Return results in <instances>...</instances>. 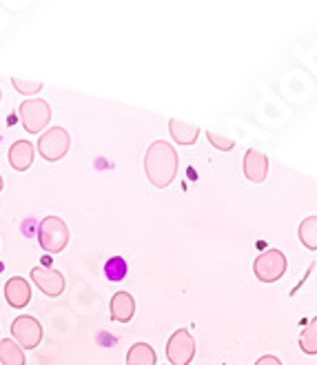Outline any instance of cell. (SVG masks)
<instances>
[{
	"label": "cell",
	"instance_id": "obj_1",
	"mask_svg": "<svg viewBox=\"0 0 317 365\" xmlns=\"http://www.w3.org/2000/svg\"><path fill=\"white\" fill-rule=\"evenodd\" d=\"M180 170V156L173 150L171 143L166 140H156L149 145L144 154V174L154 187L164 190L176 180Z\"/></svg>",
	"mask_w": 317,
	"mask_h": 365
},
{
	"label": "cell",
	"instance_id": "obj_2",
	"mask_svg": "<svg viewBox=\"0 0 317 365\" xmlns=\"http://www.w3.org/2000/svg\"><path fill=\"white\" fill-rule=\"evenodd\" d=\"M38 243L47 254H58L69 243V227L60 216H45L38 225Z\"/></svg>",
	"mask_w": 317,
	"mask_h": 365
},
{
	"label": "cell",
	"instance_id": "obj_3",
	"mask_svg": "<svg viewBox=\"0 0 317 365\" xmlns=\"http://www.w3.org/2000/svg\"><path fill=\"white\" fill-rule=\"evenodd\" d=\"M286 267H289L286 254L279 250H264L253 261V274L257 277V281H262V283L279 281L286 274Z\"/></svg>",
	"mask_w": 317,
	"mask_h": 365
},
{
	"label": "cell",
	"instance_id": "obj_4",
	"mask_svg": "<svg viewBox=\"0 0 317 365\" xmlns=\"http://www.w3.org/2000/svg\"><path fill=\"white\" fill-rule=\"evenodd\" d=\"M51 120V107L43 98H27L21 103V123L27 134H43Z\"/></svg>",
	"mask_w": 317,
	"mask_h": 365
},
{
	"label": "cell",
	"instance_id": "obj_5",
	"mask_svg": "<svg viewBox=\"0 0 317 365\" xmlns=\"http://www.w3.org/2000/svg\"><path fill=\"white\" fill-rule=\"evenodd\" d=\"M69 148H71V136L65 127H49L38 138V154L49 163L65 158Z\"/></svg>",
	"mask_w": 317,
	"mask_h": 365
},
{
	"label": "cell",
	"instance_id": "obj_6",
	"mask_svg": "<svg viewBox=\"0 0 317 365\" xmlns=\"http://www.w3.org/2000/svg\"><path fill=\"white\" fill-rule=\"evenodd\" d=\"M195 356V339L189 330H176L171 339L166 341V359L171 365H191Z\"/></svg>",
	"mask_w": 317,
	"mask_h": 365
},
{
	"label": "cell",
	"instance_id": "obj_7",
	"mask_svg": "<svg viewBox=\"0 0 317 365\" xmlns=\"http://www.w3.org/2000/svg\"><path fill=\"white\" fill-rule=\"evenodd\" d=\"M11 336L23 350H33V348H38V343L43 341V325L33 317L23 314V317L14 319Z\"/></svg>",
	"mask_w": 317,
	"mask_h": 365
},
{
	"label": "cell",
	"instance_id": "obj_8",
	"mask_svg": "<svg viewBox=\"0 0 317 365\" xmlns=\"http://www.w3.org/2000/svg\"><path fill=\"white\" fill-rule=\"evenodd\" d=\"M31 281L36 283V287H38L43 294L47 297H60L63 292H65V277H63V272L58 269H53V267H45V265H38V267H33L31 269Z\"/></svg>",
	"mask_w": 317,
	"mask_h": 365
},
{
	"label": "cell",
	"instance_id": "obj_9",
	"mask_svg": "<svg viewBox=\"0 0 317 365\" xmlns=\"http://www.w3.org/2000/svg\"><path fill=\"white\" fill-rule=\"evenodd\" d=\"M242 170L251 182H264L269 178V156L264 152L249 150L242 160Z\"/></svg>",
	"mask_w": 317,
	"mask_h": 365
},
{
	"label": "cell",
	"instance_id": "obj_10",
	"mask_svg": "<svg viewBox=\"0 0 317 365\" xmlns=\"http://www.w3.org/2000/svg\"><path fill=\"white\" fill-rule=\"evenodd\" d=\"M5 301L14 307V309H23L29 305L31 301V287L23 277H11L5 283Z\"/></svg>",
	"mask_w": 317,
	"mask_h": 365
},
{
	"label": "cell",
	"instance_id": "obj_11",
	"mask_svg": "<svg viewBox=\"0 0 317 365\" xmlns=\"http://www.w3.org/2000/svg\"><path fill=\"white\" fill-rule=\"evenodd\" d=\"M36 158V145L29 140H16L9 148V165L16 172H27Z\"/></svg>",
	"mask_w": 317,
	"mask_h": 365
},
{
	"label": "cell",
	"instance_id": "obj_12",
	"mask_svg": "<svg viewBox=\"0 0 317 365\" xmlns=\"http://www.w3.org/2000/svg\"><path fill=\"white\" fill-rule=\"evenodd\" d=\"M109 309H111V319H114V321L129 323L136 314V301H134L131 294H129V292H116V294L111 297Z\"/></svg>",
	"mask_w": 317,
	"mask_h": 365
},
{
	"label": "cell",
	"instance_id": "obj_13",
	"mask_svg": "<svg viewBox=\"0 0 317 365\" xmlns=\"http://www.w3.org/2000/svg\"><path fill=\"white\" fill-rule=\"evenodd\" d=\"M169 134L178 145H195L198 136H200V127L189 125L184 120H178V118H171L169 120Z\"/></svg>",
	"mask_w": 317,
	"mask_h": 365
},
{
	"label": "cell",
	"instance_id": "obj_14",
	"mask_svg": "<svg viewBox=\"0 0 317 365\" xmlns=\"http://www.w3.org/2000/svg\"><path fill=\"white\" fill-rule=\"evenodd\" d=\"M156 350L144 341L134 343L127 352V365H156Z\"/></svg>",
	"mask_w": 317,
	"mask_h": 365
},
{
	"label": "cell",
	"instance_id": "obj_15",
	"mask_svg": "<svg viewBox=\"0 0 317 365\" xmlns=\"http://www.w3.org/2000/svg\"><path fill=\"white\" fill-rule=\"evenodd\" d=\"M0 365H25V350L14 339L0 341Z\"/></svg>",
	"mask_w": 317,
	"mask_h": 365
},
{
	"label": "cell",
	"instance_id": "obj_16",
	"mask_svg": "<svg viewBox=\"0 0 317 365\" xmlns=\"http://www.w3.org/2000/svg\"><path fill=\"white\" fill-rule=\"evenodd\" d=\"M297 236H300V243L311 250L317 252V216H306L300 223V230H297Z\"/></svg>",
	"mask_w": 317,
	"mask_h": 365
},
{
	"label": "cell",
	"instance_id": "obj_17",
	"mask_svg": "<svg viewBox=\"0 0 317 365\" xmlns=\"http://www.w3.org/2000/svg\"><path fill=\"white\" fill-rule=\"evenodd\" d=\"M300 350L304 354H317V317L311 319V323L300 334Z\"/></svg>",
	"mask_w": 317,
	"mask_h": 365
},
{
	"label": "cell",
	"instance_id": "obj_18",
	"mask_svg": "<svg viewBox=\"0 0 317 365\" xmlns=\"http://www.w3.org/2000/svg\"><path fill=\"white\" fill-rule=\"evenodd\" d=\"M127 261L122 257H114L109 259V263L104 265V272H107V279L111 281H122L127 277Z\"/></svg>",
	"mask_w": 317,
	"mask_h": 365
},
{
	"label": "cell",
	"instance_id": "obj_19",
	"mask_svg": "<svg viewBox=\"0 0 317 365\" xmlns=\"http://www.w3.org/2000/svg\"><path fill=\"white\" fill-rule=\"evenodd\" d=\"M11 85L16 91H21L23 96H33L43 89V81H23V78H11Z\"/></svg>",
	"mask_w": 317,
	"mask_h": 365
},
{
	"label": "cell",
	"instance_id": "obj_20",
	"mask_svg": "<svg viewBox=\"0 0 317 365\" xmlns=\"http://www.w3.org/2000/svg\"><path fill=\"white\" fill-rule=\"evenodd\" d=\"M207 138H209V143L213 145V148L220 150V152H231L235 148V140L233 138H227V136L215 134V132H207Z\"/></svg>",
	"mask_w": 317,
	"mask_h": 365
},
{
	"label": "cell",
	"instance_id": "obj_21",
	"mask_svg": "<svg viewBox=\"0 0 317 365\" xmlns=\"http://www.w3.org/2000/svg\"><path fill=\"white\" fill-rule=\"evenodd\" d=\"M255 365H282V361H279L277 356H273V354H264V356H259L255 361Z\"/></svg>",
	"mask_w": 317,
	"mask_h": 365
},
{
	"label": "cell",
	"instance_id": "obj_22",
	"mask_svg": "<svg viewBox=\"0 0 317 365\" xmlns=\"http://www.w3.org/2000/svg\"><path fill=\"white\" fill-rule=\"evenodd\" d=\"M3 187H5V180H3V176H0V192H3Z\"/></svg>",
	"mask_w": 317,
	"mask_h": 365
},
{
	"label": "cell",
	"instance_id": "obj_23",
	"mask_svg": "<svg viewBox=\"0 0 317 365\" xmlns=\"http://www.w3.org/2000/svg\"><path fill=\"white\" fill-rule=\"evenodd\" d=\"M0 98H3V89H0Z\"/></svg>",
	"mask_w": 317,
	"mask_h": 365
}]
</instances>
